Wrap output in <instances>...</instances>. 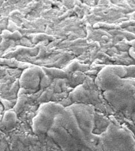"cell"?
<instances>
[{"label": "cell", "mask_w": 135, "mask_h": 151, "mask_svg": "<svg viewBox=\"0 0 135 151\" xmlns=\"http://www.w3.org/2000/svg\"><path fill=\"white\" fill-rule=\"evenodd\" d=\"M44 70H46V72H47V75L49 76H52V77H62V78H65V77H67V73L62 71L60 70H57V69H49V70H47L46 69V70L44 69Z\"/></svg>", "instance_id": "cell-1"}]
</instances>
